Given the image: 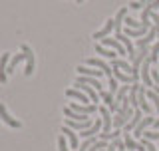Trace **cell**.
I'll use <instances>...</instances> for the list:
<instances>
[{
  "mask_svg": "<svg viewBox=\"0 0 159 151\" xmlns=\"http://www.w3.org/2000/svg\"><path fill=\"white\" fill-rule=\"evenodd\" d=\"M99 95H102V99H103V103H106V108H107L113 115H116V113L119 112V108H121V105H119V102H116V95H113L111 92H102Z\"/></svg>",
  "mask_w": 159,
  "mask_h": 151,
  "instance_id": "cell-7",
  "label": "cell"
},
{
  "mask_svg": "<svg viewBox=\"0 0 159 151\" xmlns=\"http://www.w3.org/2000/svg\"><path fill=\"white\" fill-rule=\"evenodd\" d=\"M62 135H66V137H68L70 147H72V149H80V139H78V135H76V131H74L72 127L64 125V127H62Z\"/></svg>",
  "mask_w": 159,
  "mask_h": 151,
  "instance_id": "cell-14",
  "label": "cell"
},
{
  "mask_svg": "<svg viewBox=\"0 0 159 151\" xmlns=\"http://www.w3.org/2000/svg\"><path fill=\"white\" fill-rule=\"evenodd\" d=\"M24 60H26V58H24V54H16V56H12V58H10V62H8V70H6V74L10 76V74L14 72V70L20 66V64L24 62Z\"/></svg>",
  "mask_w": 159,
  "mask_h": 151,
  "instance_id": "cell-23",
  "label": "cell"
},
{
  "mask_svg": "<svg viewBox=\"0 0 159 151\" xmlns=\"http://www.w3.org/2000/svg\"><path fill=\"white\" fill-rule=\"evenodd\" d=\"M129 88H131V85H119V89L116 92V102H123V99L127 98Z\"/></svg>",
  "mask_w": 159,
  "mask_h": 151,
  "instance_id": "cell-29",
  "label": "cell"
},
{
  "mask_svg": "<svg viewBox=\"0 0 159 151\" xmlns=\"http://www.w3.org/2000/svg\"><path fill=\"white\" fill-rule=\"evenodd\" d=\"M103 127V121H102V117H98L96 121H93V125L89 129H86V131H80V135H82L84 139H89V137H93L96 133H99V129Z\"/></svg>",
  "mask_w": 159,
  "mask_h": 151,
  "instance_id": "cell-17",
  "label": "cell"
},
{
  "mask_svg": "<svg viewBox=\"0 0 159 151\" xmlns=\"http://www.w3.org/2000/svg\"><path fill=\"white\" fill-rule=\"evenodd\" d=\"M116 40L117 42H121L123 44V48H125V52H127V56H129V60H135V56H137V48H135V44L131 42V40H129L125 34L123 32H119V34H116Z\"/></svg>",
  "mask_w": 159,
  "mask_h": 151,
  "instance_id": "cell-2",
  "label": "cell"
},
{
  "mask_svg": "<svg viewBox=\"0 0 159 151\" xmlns=\"http://www.w3.org/2000/svg\"><path fill=\"white\" fill-rule=\"evenodd\" d=\"M143 139H149V141H159V129H155V131H145L143 133Z\"/></svg>",
  "mask_w": 159,
  "mask_h": 151,
  "instance_id": "cell-32",
  "label": "cell"
},
{
  "mask_svg": "<svg viewBox=\"0 0 159 151\" xmlns=\"http://www.w3.org/2000/svg\"><path fill=\"white\" fill-rule=\"evenodd\" d=\"M74 85H76V88H80V89H82V92L86 94V95H88L89 99H92L93 103H96V102H99V95H98V89H93L92 85H88V84H74Z\"/></svg>",
  "mask_w": 159,
  "mask_h": 151,
  "instance_id": "cell-18",
  "label": "cell"
},
{
  "mask_svg": "<svg viewBox=\"0 0 159 151\" xmlns=\"http://www.w3.org/2000/svg\"><path fill=\"white\" fill-rule=\"evenodd\" d=\"M149 6H151V10H157V8H159V0H153Z\"/></svg>",
  "mask_w": 159,
  "mask_h": 151,
  "instance_id": "cell-38",
  "label": "cell"
},
{
  "mask_svg": "<svg viewBox=\"0 0 159 151\" xmlns=\"http://www.w3.org/2000/svg\"><path fill=\"white\" fill-rule=\"evenodd\" d=\"M123 145H125V149H129V151H145V145L137 143L129 133H123Z\"/></svg>",
  "mask_w": 159,
  "mask_h": 151,
  "instance_id": "cell-15",
  "label": "cell"
},
{
  "mask_svg": "<svg viewBox=\"0 0 159 151\" xmlns=\"http://www.w3.org/2000/svg\"><path fill=\"white\" fill-rule=\"evenodd\" d=\"M153 127H155V129H159V117L155 119V121H153Z\"/></svg>",
  "mask_w": 159,
  "mask_h": 151,
  "instance_id": "cell-39",
  "label": "cell"
},
{
  "mask_svg": "<svg viewBox=\"0 0 159 151\" xmlns=\"http://www.w3.org/2000/svg\"><path fill=\"white\" fill-rule=\"evenodd\" d=\"M153 92H155V94L159 95V85H153Z\"/></svg>",
  "mask_w": 159,
  "mask_h": 151,
  "instance_id": "cell-41",
  "label": "cell"
},
{
  "mask_svg": "<svg viewBox=\"0 0 159 151\" xmlns=\"http://www.w3.org/2000/svg\"><path fill=\"white\" fill-rule=\"evenodd\" d=\"M111 70H113V78H116L117 82H121V84H131L133 82L131 74H125V72H121V70H117V68H111Z\"/></svg>",
  "mask_w": 159,
  "mask_h": 151,
  "instance_id": "cell-25",
  "label": "cell"
},
{
  "mask_svg": "<svg viewBox=\"0 0 159 151\" xmlns=\"http://www.w3.org/2000/svg\"><path fill=\"white\" fill-rule=\"evenodd\" d=\"M139 2H141V4H151L153 0H139Z\"/></svg>",
  "mask_w": 159,
  "mask_h": 151,
  "instance_id": "cell-40",
  "label": "cell"
},
{
  "mask_svg": "<svg viewBox=\"0 0 159 151\" xmlns=\"http://www.w3.org/2000/svg\"><path fill=\"white\" fill-rule=\"evenodd\" d=\"M58 149L60 151H70L68 143H66V135H60V137H58Z\"/></svg>",
  "mask_w": 159,
  "mask_h": 151,
  "instance_id": "cell-35",
  "label": "cell"
},
{
  "mask_svg": "<svg viewBox=\"0 0 159 151\" xmlns=\"http://www.w3.org/2000/svg\"><path fill=\"white\" fill-rule=\"evenodd\" d=\"M113 28H116V20H113V18H107V20H106V24H103V26L99 28L98 32H93V36H92V38H93V40H103Z\"/></svg>",
  "mask_w": 159,
  "mask_h": 151,
  "instance_id": "cell-9",
  "label": "cell"
},
{
  "mask_svg": "<svg viewBox=\"0 0 159 151\" xmlns=\"http://www.w3.org/2000/svg\"><path fill=\"white\" fill-rule=\"evenodd\" d=\"M129 8H131V10H143V8H145V4H141L139 0H131Z\"/></svg>",
  "mask_w": 159,
  "mask_h": 151,
  "instance_id": "cell-37",
  "label": "cell"
},
{
  "mask_svg": "<svg viewBox=\"0 0 159 151\" xmlns=\"http://www.w3.org/2000/svg\"><path fill=\"white\" fill-rule=\"evenodd\" d=\"M66 95L68 98H72V99H76V102H84V103H92V99L88 98L86 94L82 92L80 88H70V89H66Z\"/></svg>",
  "mask_w": 159,
  "mask_h": 151,
  "instance_id": "cell-12",
  "label": "cell"
},
{
  "mask_svg": "<svg viewBox=\"0 0 159 151\" xmlns=\"http://www.w3.org/2000/svg\"><path fill=\"white\" fill-rule=\"evenodd\" d=\"M109 82H107V85H109V92H111L113 95H116V92L119 89V84H117V80L116 78H107Z\"/></svg>",
  "mask_w": 159,
  "mask_h": 151,
  "instance_id": "cell-33",
  "label": "cell"
},
{
  "mask_svg": "<svg viewBox=\"0 0 159 151\" xmlns=\"http://www.w3.org/2000/svg\"><path fill=\"white\" fill-rule=\"evenodd\" d=\"M145 95H147V99H151V102H153V105H155V109H157V113H159V95L153 92V89H147Z\"/></svg>",
  "mask_w": 159,
  "mask_h": 151,
  "instance_id": "cell-30",
  "label": "cell"
},
{
  "mask_svg": "<svg viewBox=\"0 0 159 151\" xmlns=\"http://www.w3.org/2000/svg\"><path fill=\"white\" fill-rule=\"evenodd\" d=\"M149 32V28L147 26H141V28H135V30H131V28H125V32H123V34H125V36L127 38H143V36H145V34Z\"/></svg>",
  "mask_w": 159,
  "mask_h": 151,
  "instance_id": "cell-22",
  "label": "cell"
},
{
  "mask_svg": "<svg viewBox=\"0 0 159 151\" xmlns=\"http://www.w3.org/2000/svg\"><path fill=\"white\" fill-rule=\"evenodd\" d=\"M139 76H141V82L143 85H147V88H153V80H151V62H149V56L143 60L141 68H139Z\"/></svg>",
  "mask_w": 159,
  "mask_h": 151,
  "instance_id": "cell-3",
  "label": "cell"
},
{
  "mask_svg": "<svg viewBox=\"0 0 159 151\" xmlns=\"http://www.w3.org/2000/svg\"><path fill=\"white\" fill-rule=\"evenodd\" d=\"M141 143L145 145V149H147V151H157V145L153 143V141H149V139H143V137H141Z\"/></svg>",
  "mask_w": 159,
  "mask_h": 151,
  "instance_id": "cell-36",
  "label": "cell"
},
{
  "mask_svg": "<svg viewBox=\"0 0 159 151\" xmlns=\"http://www.w3.org/2000/svg\"><path fill=\"white\" fill-rule=\"evenodd\" d=\"M149 62H151V64L159 62V40L151 46V50H149Z\"/></svg>",
  "mask_w": 159,
  "mask_h": 151,
  "instance_id": "cell-28",
  "label": "cell"
},
{
  "mask_svg": "<svg viewBox=\"0 0 159 151\" xmlns=\"http://www.w3.org/2000/svg\"><path fill=\"white\" fill-rule=\"evenodd\" d=\"M157 38V32H155V28H149V32L145 34V36H143V38H139L137 40V42H135V48H147L149 46V44H153V40H155Z\"/></svg>",
  "mask_w": 159,
  "mask_h": 151,
  "instance_id": "cell-13",
  "label": "cell"
},
{
  "mask_svg": "<svg viewBox=\"0 0 159 151\" xmlns=\"http://www.w3.org/2000/svg\"><path fill=\"white\" fill-rule=\"evenodd\" d=\"M153 121H155L153 117H149V115H145V117H143L141 121H139V125H137V127L133 129V133H131V135H133L135 139H141V137H143V133L147 131V127H151V125H153Z\"/></svg>",
  "mask_w": 159,
  "mask_h": 151,
  "instance_id": "cell-8",
  "label": "cell"
},
{
  "mask_svg": "<svg viewBox=\"0 0 159 151\" xmlns=\"http://www.w3.org/2000/svg\"><path fill=\"white\" fill-rule=\"evenodd\" d=\"M125 26H127V28H131V30H135V28H141L143 24H141V22H137V20H133V18H125Z\"/></svg>",
  "mask_w": 159,
  "mask_h": 151,
  "instance_id": "cell-34",
  "label": "cell"
},
{
  "mask_svg": "<svg viewBox=\"0 0 159 151\" xmlns=\"http://www.w3.org/2000/svg\"><path fill=\"white\" fill-rule=\"evenodd\" d=\"M125 18H127V8L123 6V8H119V10H117L116 18H113V20H116V34L121 32V24H123V20H125Z\"/></svg>",
  "mask_w": 159,
  "mask_h": 151,
  "instance_id": "cell-24",
  "label": "cell"
},
{
  "mask_svg": "<svg viewBox=\"0 0 159 151\" xmlns=\"http://www.w3.org/2000/svg\"><path fill=\"white\" fill-rule=\"evenodd\" d=\"M119 135H121V129H113V131L109 133H99V139H103V141H113V139H119Z\"/></svg>",
  "mask_w": 159,
  "mask_h": 151,
  "instance_id": "cell-26",
  "label": "cell"
},
{
  "mask_svg": "<svg viewBox=\"0 0 159 151\" xmlns=\"http://www.w3.org/2000/svg\"><path fill=\"white\" fill-rule=\"evenodd\" d=\"M96 52L99 54V56H103V58H109V60H117L119 54L116 52V50H111V48H106V46H102V44H96Z\"/></svg>",
  "mask_w": 159,
  "mask_h": 151,
  "instance_id": "cell-21",
  "label": "cell"
},
{
  "mask_svg": "<svg viewBox=\"0 0 159 151\" xmlns=\"http://www.w3.org/2000/svg\"><path fill=\"white\" fill-rule=\"evenodd\" d=\"M111 68H117V70H121V72H125V74H131V66H129L125 60H113Z\"/></svg>",
  "mask_w": 159,
  "mask_h": 151,
  "instance_id": "cell-27",
  "label": "cell"
},
{
  "mask_svg": "<svg viewBox=\"0 0 159 151\" xmlns=\"http://www.w3.org/2000/svg\"><path fill=\"white\" fill-rule=\"evenodd\" d=\"M0 119H2L6 125H10V127H14V129L22 127V123H20L18 119H14L12 115L8 113V109H6V105H4V103H0Z\"/></svg>",
  "mask_w": 159,
  "mask_h": 151,
  "instance_id": "cell-10",
  "label": "cell"
},
{
  "mask_svg": "<svg viewBox=\"0 0 159 151\" xmlns=\"http://www.w3.org/2000/svg\"><path fill=\"white\" fill-rule=\"evenodd\" d=\"M76 2H78V4H82V2H84V0H76Z\"/></svg>",
  "mask_w": 159,
  "mask_h": 151,
  "instance_id": "cell-42",
  "label": "cell"
},
{
  "mask_svg": "<svg viewBox=\"0 0 159 151\" xmlns=\"http://www.w3.org/2000/svg\"><path fill=\"white\" fill-rule=\"evenodd\" d=\"M93 143H96V139H93V137H89V139H84V143L80 145V149H76V151H88V149L92 147Z\"/></svg>",
  "mask_w": 159,
  "mask_h": 151,
  "instance_id": "cell-31",
  "label": "cell"
},
{
  "mask_svg": "<svg viewBox=\"0 0 159 151\" xmlns=\"http://www.w3.org/2000/svg\"><path fill=\"white\" fill-rule=\"evenodd\" d=\"M76 84H88V85H92L93 89H98V92L102 94V84H99V80H98V78H89V76H80V78L76 80Z\"/></svg>",
  "mask_w": 159,
  "mask_h": 151,
  "instance_id": "cell-19",
  "label": "cell"
},
{
  "mask_svg": "<svg viewBox=\"0 0 159 151\" xmlns=\"http://www.w3.org/2000/svg\"><path fill=\"white\" fill-rule=\"evenodd\" d=\"M86 66H92V68H98V70H102L103 76H107V78H113V70L111 66H107L103 60H99V58H88L86 60Z\"/></svg>",
  "mask_w": 159,
  "mask_h": 151,
  "instance_id": "cell-6",
  "label": "cell"
},
{
  "mask_svg": "<svg viewBox=\"0 0 159 151\" xmlns=\"http://www.w3.org/2000/svg\"><path fill=\"white\" fill-rule=\"evenodd\" d=\"M20 50H22L24 58H26V60H24V62H26V70H24V74H26V76H32L34 74V68H36V56H34L32 48H30L28 44H22Z\"/></svg>",
  "mask_w": 159,
  "mask_h": 151,
  "instance_id": "cell-1",
  "label": "cell"
},
{
  "mask_svg": "<svg viewBox=\"0 0 159 151\" xmlns=\"http://www.w3.org/2000/svg\"><path fill=\"white\" fill-rule=\"evenodd\" d=\"M99 117H102V121H103L102 131L103 133L113 131V115H111V112H109L106 105H102V108H99Z\"/></svg>",
  "mask_w": 159,
  "mask_h": 151,
  "instance_id": "cell-4",
  "label": "cell"
},
{
  "mask_svg": "<svg viewBox=\"0 0 159 151\" xmlns=\"http://www.w3.org/2000/svg\"><path fill=\"white\" fill-rule=\"evenodd\" d=\"M8 62H10V54L4 52L2 56H0V84H6V80H8V74H6Z\"/></svg>",
  "mask_w": 159,
  "mask_h": 151,
  "instance_id": "cell-16",
  "label": "cell"
},
{
  "mask_svg": "<svg viewBox=\"0 0 159 151\" xmlns=\"http://www.w3.org/2000/svg\"><path fill=\"white\" fill-rule=\"evenodd\" d=\"M76 72H78L80 76H89V78H98V80L103 76L102 70H92V68H88V66H78Z\"/></svg>",
  "mask_w": 159,
  "mask_h": 151,
  "instance_id": "cell-20",
  "label": "cell"
},
{
  "mask_svg": "<svg viewBox=\"0 0 159 151\" xmlns=\"http://www.w3.org/2000/svg\"><path fill=\"white\" fill-rule=\"evenodd\" d=\"M143 117H145V113H143L139 108H135V109H133V115H131V119H129V121H127L125 125H123V127H125V131H129V129H135L137 125H139V121H141Z\"/></svg>",
  "mask_w": 159,
  "mask_h": 151,
  "instance_id": "cell-11",
  "label": "cell"
},
{
  "mask_svg": "<svg viewBox=\"0 0 159 151\" xmlns=\"http://www.w3.org/2000/svg\"><path fill=\"white\" fill-rule=\"evenodd\" d=\"M68 108L74 109V112H78V113H82V115H92V113L98 112L96 103H76V102H70Z\"/></svg>",
  "mask_w": 159,
  "mask_h": 151,
  "instance_id": "cell-5",
  "label": "cell"
}]
</instances>
